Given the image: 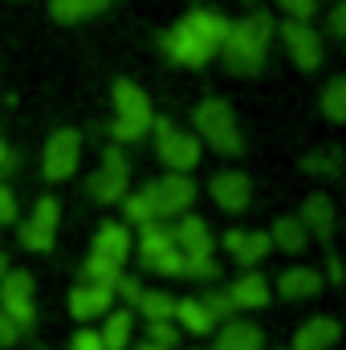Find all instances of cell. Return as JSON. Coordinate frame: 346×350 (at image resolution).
Instances as JSON below:
<instances>
[{
    "instance_id": "cell-14",
    "label": "cell",
    "mask_w": 346,
    "mask_h": 350,
    "mask_svg": "<svg viewBox=\"0 0 346 350\" xmlns=\"http://www.w3.org/2000/svg\"><path fill=\"white\" fill-rule=\"evenodd\" d=\"M114 301V289H102V285H78L70 293V314L78 322H90V318H102Z\"/></svg>"
},
{
    "instance_id": "cell-40",
    "label": "cell",
    "mask_w": 346,
    "mask_h": 350,
    "mask_svg": "<svg viewBox=\"0 0 346 350\" xmlns=\"http://www.w3.org/2000/svg\"><path fill=\"white\" fill-rule=\"evenodd\" d=\"M16 220V200H12V191L0 183V224H12Z\"/></svg>"
},
{
    "instance_id": "cell-4",
    "label": "cell",
    "mask_w": 346,
    "mask_h": 350,
    "mask_svg": "<svg viewBox=\"0 0 346 350\" xmlns=\"http://www.w3.org/2000/svg\"><path fill=\"white\" fill-rule=\"evenodd\" d=\"M0 314L16 326V330H29L37 310H33V277L21 269V273H4L0 277Z\"/></svg>"
},
{
    "instance_id": "cell-41",
    "label": "cell",
    "mask_w": 346,
    "mask_h": 350,
    "mask_svg": "<svg viewBox=\"0 0 346 350\" xmlns=\"http://www.w3.org/2000/svg\"><path fill=\"white\" fill-rule=\"evenodd\" d=\"M70 350H102V338L94 334V330H78L74 334V347Z\"/></svg>"
},
{
    "instance_id": "cell-9",
    "label": "cell",
    "mask_w": 346,
    "mask_h": 350,
    "mask_svg": "<svg viewBox=\"0 0 346 350\" xmlns=\"http://www.w3.org/2000/svg\"><path fill=\"white\" fill-rule=\"evenodd\" d=\"M172 241H175V253L183 261H208L212 257V237H208V224L200 216H183L179 224L172 228Z\"/></svg>"
},
{
    "instance_id": "cell-8",
    "label": "cell",
    "mask_w": 346,
    "mask_h": 350,
    "mask_svg": "<svg viewBox=\"0 0 346 350\" xmlns=\"http://www.w3.org/2000/svg\"><path fill=\"white\" fill-rule=\"evenodd\" d=\"M122 191H127V159H122L118 147H106L102 167L90 175V196H94L98 204H114Z\"/></svg>"
},
{
    "instance_id": "cell-44",
    "label": "cell",
    "mask_w": 346,
    "mask_h": 350,
    "mask_svg": "<svg viewBox=\"0 0 346 350\" xmlns=\"http://www.w3.org/2000/svg\"><path fill=\"white\" fill-rule=\"evenodd\" d=\"M8 167H12V151H8V143L0 139V175L8 172Z\"/></svg>"
},
{
    "instance_id": "cell-35",
    "label": "cell",
    "mask_w": 346,
    "mask_h": 350,
    "mask_svg": "<svg viewBox=\"0 0 346 350\" xmlns=\"http://www.w3.org/2000/svg\"><path fill=\"white\" fill-rule=\"evenodd\" d=\"M122 212H127V220H135V224H155V216H151V208H147L143 191H139V196H127Z\"/></svg>"
},
{
    "instance_id": "cell-20",
    "label": "cell",
    "mask_w": 346,
    "mask_h": 350,
    "mask_svg": "<svg viewBox=\"0 0 346 350\" xmlns=\"http://www.w3.org/2000/svg\"><path fill=\"white\" fill-rule=\"evenodd\" d=\"M224 249H228L241 265H257L261 257L273 249V241H269V232H228V237H224Z\"/></svg>"
},
{
    "instance_id": "cell-29",
    "label": "cell",
    "mask_w": 346,
    "mask_h": 350,
    "mask_svg": "<svg viewBox=\"0 0 346 350\" xmlns=\"http://www.w3.org/2000/svg\"><path fill=\"white\" fill-rule=\"evenodd\" d=\"M82 277H86V285H102V289H114L118 285V265L102 261V257H94L90 253L86 269H82Z\"/></svg>"
},
{
    "instance_id": "cell-7",
    "label": "cell",
    "mask_w": 346,
    "mask_h": 350,
    "mask_svg": "<svg viewBox=\"0 0 346 350\" xmlns=\"http://www.w3.org/2000/svg\"><path fill=\"white\" fill-rule=\"evenodd\" d=\"M155 135H159V159L172 167L175 175H187L200 163V139L175 131L168 118H155Z\"/></svg>"
},
{
    "instance_id": "cell-17",
    "label": "cell",
    "mask_w": 346,
    "mask_h": 350,
    "mask_svg": "<svg viewBox=\"0 0 346 350\" xmlns=\"http://www.w3.org/2000/svg\"><path fill=\"white\" fill-rule=\"evenodd\" d=\"M338 334H343V326L334 318H314L293 334V350H330L338 342Z\"/></svg>"
},
{
    "instance_id": "cell-2",
    "label": "cell",
    "mask_w": 346,
    "mask_h": 350,
    "mask_svg": "<svg viewBox=\"0 0 346 350\" xmlns=\"http://www.w3.org/2000/svg\"><path fill=\"white\" fill-rule=\"evenodd\" d=\"M110 98H114V110H118V118H114V126H110L114 143H139V139L151 131V122H155L147 94L135 86V82H114Z\"/></svg>"
},
{
    "instance_id": "cell-31",
    "label": "cell",
    "mask_w": 346,
    "mask_h": 350,
    "mask_svg": "<svg viewBox=\"0 0 346 350\" xmlns=\"http://www.w3.org/2000/svg\"><path fill=\"white\" fill-rule=\"evenodd\" d=\"M57 220H62V204L57 200H37V208H33V224L37 228H45V232H57Z\"/></svg>"
},
{
    "instance_id": "cell-13",
    "label": "cell",
    "mask_w": 346,
    "mask_h": 350,
    "mask_svg": "<svg viewBox=\"0 0 346 350\" xmlns=\"http://www.w3.org/2000/svg\"><path fill=\"white\" fill-rule=\"evenodd\" d=\"M163 53H168L172 62H179V66H187V70H196V66H204V62L212 57L183 25H172V29L163 33Z\"/></svg>"
},
{
    "instance_id": "cell-47",
    "label": "cell",
    "mask_w": 346,
    "mask_h": 350,
    "mask_svg": "<svg viewBox=\"0 0 346 350\" xmlns=\"http://www.w3.org/2000/svg\"><path fill=\"white\" fill-rule=\"evenodd\" d=\"M143 350H159V347H143Z\"/></svg>"
},
{
    "instance_id": "cell-16",
    "label": "cell",
    "mask_w": 346,
    "mask_h": 350,
    "mask_svg": "<svg viewBox=\"0 0 346 350\" xmlns=\"http://www.w3.org/2000/svg\"><path fill=\"white\" fill-rule=\"evenodd\" d=\"M228 301H232L237 310H265V306H269V281H265L261 273L237 277L232 289H228Z\"/></svg>"
},
{
    "instance_id": "cell-11",
    "label": "cell",
    "mask_w": 346,
    "mask_h": 350,
    "mask_svg": "<svg viewBox=\"0 0 346 350\" xmlns=\"http://www.w3.org/2000/svg\"><path fill=\"white\" fill-rule=\"evenodd\" d=\"M179 25H183L208 53H216V49L224 45V37H228V21H224L220 12H212V8H191Z\"/></svg>"
},
{
    "instance_id": "cell-34",
    "label": "cell",
    "mask_w": 346,
    "mask_h": 350,
    "mask_svg": "<svg viewBox=\"0 0 346 350\" xmlns=\"http://www.w3.org/2000/svg\"><path fill=\"white\" fill-rule=\"evenodd\" d=\"M147 269H151V273H163V277H183V257H179L175 249H168V253H159L155 261H147Z\"/></svg>"
},
{
    "instance_id": "cell-26",
    "label": "cell",
    "mask_w": 346,
    "mask_h": 350,
    "mask_svg": "<svg viewBox=\"0 0 346 350\" xmlns=\"http://www.w3.org/2000/svg\"><path fill=\"white\" fill-rule=\"evenodd\" d=\"M98 338H102V350H122L131 342V314H127V310L110 314V318H106V330H102Z\"/></svg>"
},
{
    "instance_id": "cell-15",
    "label": "cell",
    "mask_w": 346,
    "mask_h": 350,
    "mask_svg": "<svg viewBox=\"0 0 346 350\" xmlns=\"http://www.w3.org/2000/svg\"><path fill=\"white\" fill-rule=\"evenodd\" d=\"M94 257H102V261L110 265H122L131 257V232L122 228V224H102L98 228V237H94Z\"/></svg>"
},
{
    "instance_id": "cell-22",
    "label": "cell",
    "mask_w": 346,
    "mask_h": 350,
    "mask_svg": "<svg viewBox=\"0 0 346 350\" xmlns=\"http://www.w3.org/2000/svg\"><path fill=\"white\" fill-rule=\"evenodd\" d=\"M49 12L62 25H78V21H90V16L106 12V0H49Z\"/></svg>"
},
{
    "instance_id": "cell-42",
    "label": "cell",
    "mask_w": 346,
    "mask_h": 350,
    "mask_svg": "<svg viewBox=\"0 0 346 350\" xmlns=\"http://www.w3.org/2000/svg\"><path fill=\"white\" fill-rule=\"evenodd\" d=\"M330 33H334V37H346V4L330 8Z\"/></svg>"
},
{
    "instance_id": "cell-27",
    "label": "cell",
    "mask_w": 346,
    "mask_h": 350,
    "mask_svg": "<svg viewBox=\"0 0 346 350\" xmlns=\"http://www.w3.org/2000/svg\"><path fill=\"white\" fill-rule=\"evenodd\" d=\"M139 310H143V318H147V322H172V318H175V297H172V293H147V289H143Z\"/></svg>"
},
{
    "instance_id": "cell-25",
    "label": "cell",
    "mask_w": 346,
    "mask_h": 350,
    "mask_svg": "<svg viewBox=\"0 0 346 350\" xmlns=\"http://www.w3.org/2000/svg\"><path fill=\"white\" fill-rule=\"evenodd\" d=\"M175 318H179L191 334H208V330H212V318H208V310L200 306V297H183V301H175Z\"/></svg>"
},
{
    "instance_id": "cell-6",
    "label": "cell",
    "mask_w": 346,
    "mask_h": 350,
    "mask_svg": "<svg viewBox=\"0 0 346 350\" xmlns=\"http://www.w3.org/2000/svg\"><path fill=\"white\" fill-rule=\"evenodd\" d=\"M78 159H82V135L78 131H53L45 143V155H41V175L53 183L70 179L78 172Z\"/></svg>"
},
{
    "instance_id": "cell-37",
    "label": "cell",
    "mask_w": 346,
    "mask_h": 350,
    "mask_svg": "<svg viewBox=\"0 0 346 350\" xmlns=\"http://www.w3.org/2000/svg\"><path fill=\"white\" fill-rule=\"evenodd\" d=\"M277 4H281V8H285L293 21H297V25H306V21L318 12V8H314V0H277Z\"/></svg>"
},
{
    "instance_id": "cell-28",
    "label": "cell",
    "mask_w": 346,
    "mask_h": 350,
    "mask_svg": "<svg viewBox=\"0 0 346 350\" xmlns=\"http://www.w3.org/2000/svg\"><path fill=\"white\" fill-rule=\"evenodd\" d=\"M322 110L330 122H346V78H330V86L322 90Z\"/></svg>"
},
{
    "instance_id": "cell-21",
    "label": "cell",
    "mask_w": 346,
    "mask_h": 350,
    "mask_svg": "<svg viewBox=\"0 0 346 350\" xmlns=\"http://www.w3.org/2000/svg\"><path fill=\"white\" fill-rule=\"evenodd\" d=\"M216 350H265V334L249 322H224L216 334Z\"/></svg>"
},
{
    "instance_id": "cell-32",
    "label": "cell",
    "mask_w": 346,
    "mask_h": 350,
    "mask_svg": "<svg viewBox=\"0 0 346 350\" xmlns=\"http://www.w3.org/2000/svg\"><path fill=\"white\" fill-rule=\"evenodd\" d=\"M21 245L33 249V253H49V249H53V232H45V228H37L33 220H25V224H21Z\"/></svg>"
},
{
    "instance_id": "cell-3",
    "label": "cell",
    "mask_w": 346,
    "mask_h": 350,
    "mask_svg": "<svg viewBox=\"0 0 346 350\" xmlns=\"http://www.w3.org/2000/svg\"><path fill=\"white\" fill-rule=\"evenodd\" d=\"M196 131L204 135V143H212L220 155H241L245 143H241V131H237V118H232V106L220 102V98H208L196 106Z\"/></svg>"
},
{
    "instance_id": "cell-24",
    "label": "cell",
    "mask_w": 346,
    "mask_h": 350,
    "mask_svg": "<svg viewBox=\"0 0 346 350\" xmlns=\"http://www.w3.org/2000/svg\"><path fill=\"white\" fill-rule=\"evenodd\" d=\"M269 241H273V245H281L285 253H302V249H306V241H310V232L302 228V220H293V216H281V220L273 224Z\"/></svg>"
},
{
    "instance_id": "cell-39",
    "label": "cell",
    "mask_w": 346,
    "mask_h": 350,
    "mask_svg": "<svg viewBox=\"0 0 346 350\" xmlns=\"http://www.w3.org/2000/svg\"><path fill=\"white\" fill-rule=\"evenodd\" d=\"M114 289H118L131 306H139V297H143V285H139L135 277H118V285H114Z\"/></svg>"
},
{
    "instance_id": "cell-1",
    "label": "cell",
    "mask_w": 346,
    "mask_h": 350,
    "mask_svg": "<svg viewBox=\"0 0 346 350\" xmlns=\"http://www.w3.org/2000/svg\"><path fill=\"white\" fill-rule=\"evenodd\" d=\"M269 37H273V16L269 12H249L245 21L228 25V37L220 45V57L232 74L253 78L261 74L265 57H269Z\"/></svg>"
},
{
    "instance_id": "cell-10",
    "label": "cell",
    "mask_w": 346,
    "mask_h": 350,
    "mask_svg": "<svg viewBox=\"0 0 346 350\" xmlns=\"http://www.w3.org/2000/svg\"><path fill=\"white\" fill-rule=\"evenodd\" d=\"M281 41L289 49V57L302 66V70H318L322 66V41L310 25H297V21H285L281 25Z\"/></svg>"
},
{
    "instance_id": "cell-12",
    "label": "cell",
    "mask_w": 346,
    "mask_h": 350,
    "mask_svg": "<svg viewBox=\"0 0 346 350\" xmlns=\"http://www.w3.org/2000/svg\"><path fill=\"white\" fill-rule=\"evenodd\" d=\"M212 200L224 208V212H245L249 208V200H253V183H249V175L241 172H220L212 175Z\"/></svg>"
},
{
    "instance_id": "cell-46",
    "label": "cell",
    "mask_w": 346,
    "mask_h": 350,
    "mask_svg": "<svg viewBox=\"0 0 346 350\" xmlns=\"http://www.w3.org/2000/svg\"><path fill=\"white\" fill-rule=\"evenodd\" d=\"M4 273H8V257H4V253H0V277H4Z\"/></svg>"
},
{
    "instance_id": "cell-23",
    "label": "cell",
    "mask_w": 346,
    "mask_h": 350,
    "mask_svg": "<svg viewBox=\"0 0 346 350\" xmlns=\"http://www.w3.org/2000/svg\"><path fill=\"white\" fill-rule=\"evenodd\" d=\"M168 249H175L172 228H168V224H143V232H139V257H143V265L155 261V257L168 253Z\"/></svg>"
},
{
    "instance_id": "cell-43",
    "label": "cell",
    "mask_w": 346,
    "mask_h": 350,
    "mask_svg": "<svg viewBox=\"0 0 346 350\" xmlns=\"http://www.w3.org/2000/svg\"><path fill=\"white\" fill-rule=\"evenodd\" d=\"M16 334H21V330H16V326L0 314V347H12V342H16Z\"/></svg>"
},
{
    "instance_id": "cell-19",
    "label": "cell",
    "mask_w": 346,
    "mask_h": 350,
    "mask_svg": "<svg viewBox=\"0 0 346 350\" xmlns=\"http://www.w3.org/2000/svg\"><path fill=\"white\" fill-rule=\"evenodd\" d=\"M302 228H306V232L314 228L318 241H330V237H334V204H330V196H310V200H306V208H302Z\"/></svg>"
},
{
    "instance_id": "cell-18",
    "label": "cell",
    "mask_w": 346,
    "mask_h": 350,
    "mask_svg": "<svg viewBox=\"0 0 346 350\" xmlns=\"http://www.w3.org/2000/svg\"><path fill=\"white\" fill-rule=\"evenodd\" d=\"M322 289V273H314V269H281V277H277V293L281 297H289V301H302V297H314Z\"/></svg>"
},
{
    "instance_id": "cell-45",
    "label": "cell",
    "mask_w": 346,
    "mask_h": 350,
    "mask_svg": "<svg viewBox=\"0 0 346 350\" xmlns=\"http://www.w3.org/2000/svg\"><path fill=\"white\" fill-rule=\"evenodd\" d=\"M326 277H330L334 285L343 281V265H338V257H330V265H326Z\"/></svg>"
},
{
    "instance_id": "cell-38",
    "label": "cell",
    "mask_w": 346,
    "mask_h": 350,
    "mask_svg": "<svg viewBox=\"0 0 346 350\" xmlns=\"http://www.w3.org/2000/svg\"><path fill=\"white\" fill-rule=\"evenodd\" d=\"M220 269H216V261L208 257V261H183V277H216Z\"/></svg>"
},
{
    "instance_id": "cell-33",
    "label": "cell",
    "mask_w": 346,
    "mask_h": 350,
    "mask_svg": "<svg viewBox=\"0 0 346 350\" xmlns=\"http://www.w3.org/2000/svg\"><path fill=\"white\" fill-rule=\"evenodd\" d=\"M147 347H159V350H172L179 342V330H175L172 322H147Z\"/></svg>"
},
{
    "instance_id": "cell-30",
    "label": "cell",
    "mask_w": 346,
    "mask_h": 350,
    "mask_svg": "<svg viewBox=\"0 0 346 350\" xmlns=\"http://www.w3.org/2000/svg\"><path fill=\"white\" fill-rule=\"evenodd\" d=\"M200 306L208 310V318H212V326H216V322H232V314H237V306L228 301V293H216V289H212L208 297H200Z\"/></svg>"
},
{
    "instance_id": "cell-5",
    "label": "cell",
    "mask_w": 346,
    "mask_h": 350,
    "mask_svg": "<svg viewBox=\"0 0 346 350\" xmlns=\"http://www.w3.org/2000/svg\"><path fill=\"white\" fill-rule=\"evenodd\" d=\"M143 200H147L151 216H183V208H191V200H196V183L187 175H163L143 187Z\"/></svg>"
},
{
    "instance_id": "cell-36",
    "label": "cell",
    "mask_w": 346,
    "mask_h": 350,
    "mask_svg": "<svg viewBox=\"0 0 346 350\" xmlns=\"http://www.w3.org/2000/svg\"><path fill=\"white\" fill-rule=\"evenodd\" d=\"M302 167H306V172H322V175L334 179V175H338V151H330V155H306Z\"/></svg>"
}]
</instances>
